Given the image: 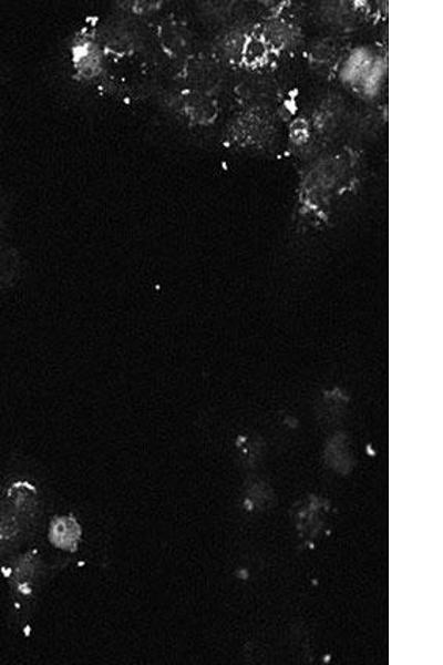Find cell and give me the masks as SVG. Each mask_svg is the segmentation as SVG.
I'll list each match as a JSON object with an SVG mask.
<instances>
[{
    "mask_svg": "<svg viewBox=\"0 0 443 665\" xmlns=\"http://www.w3.org/2000/svg\"><path fill=\"white\" fill-rule=\"evenodd\" d=\"M10 574L13 601L23 621L32 614L35 601L40 594L48 570L39 550H30L14 562Z\"/></svg>",
    "mask_w": 443,
    "mask_h": 665,
    "instance_id": "cell-2",
    "label": "cell"
},
{
    "mask_svg": "<svg viewBox=\"0 0 443 665\" xmlns=\"http://www.w3.org/2000/svg\"><path fill=\"white\" fill-rule=\"evenodd\" d=\"M41 509L35 484L17 480L3 489L0 495V554L20 548L34 533Z\"/></svg>",
    "mask_w": 443,
    "mask_h": 665,
    "instance_id": "cell-1",
    "label": "cell"
}]
</instances>
